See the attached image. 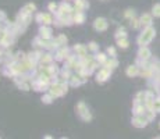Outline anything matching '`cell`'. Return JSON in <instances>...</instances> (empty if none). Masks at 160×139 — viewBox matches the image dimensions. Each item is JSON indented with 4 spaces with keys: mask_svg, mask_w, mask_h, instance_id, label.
<instances>
[{
    "mask_svg": "<svg viewBox=\"0 0 160 139\" xmlns=\"http://www.w3.org/2000/svg\"><path fill=\"white\" fill-rule=\"evenodd\" d=\"M142 21H145V24H149V22H150V18H149L148 16H145L144 18H142Z\"/></svg>",
    "mask_w": 160,
    "mask_h": 139,
    "instance_id": "3957f363",
    "label": "cell"
},
{
    "mask_svg": "<svg viewBox=\"0 0 160 139\" xmlns=\"http://www.w3.org/2000/svg\"><path fill=\"white\" fill-rule=\"evenodd\" d=\"M153 14H155V16H158V17H160V4H156L155 7H153Z\"/></svg>",
    "mask_w": 160,
    "mask_h": 139,
    "instance_id": "7a4b0ae2",
    "label": "cell"
},
{
    "mask_svg": "<svg viewBox=\"0 0 160 139\" xmlns=\"http://www.w3.org/2000/svg\"><path fill=\"white\" fill-rule=\"evenodd\" d=\"M153 29H148L146 32H145V35H144V38H142V39H144V42H149L150 39H152V36H153Z\"/></svg>",
    "mask_w": 160,
    "mask_h": 139,
    "instance_id": "6da1fadb",
    "label": "cell"
},
{
    "mask_svg": "<svg viewBox=\"0 0 160 139\" xmlns=\"http://www.w3.org/2000/svg\"><path fill=\"white\" fill-rule=\"evenodd\" d=\"M156 110L160 111V102H156Z\"/></svg>",
    "mask_w": 160,
    "mask_h": 139,
    "instance_id": "277c9868",
    "label": "cell"
}]
</instances>
